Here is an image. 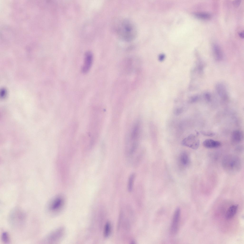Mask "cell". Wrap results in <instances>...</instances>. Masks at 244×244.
<instances>
[{
	"label": "cell",
	"mask_w": 244,
	"mask_h": 244,
	"mask_svg": "<svg viewBox=\"0 0 244 244\" xmlns=\"http://www.w3.org/2000/svg\"><path fill=\"white\" fill-rule=\"evenodd\" d=\"M117 32L122 40L129 42L133 40L137 34V30L134 24L129 20L121 21L118 25Z\"/></svg>",
	"instance_id": "cell-1"
},
{
	"label": "cell",
	"mask_w": 244,
	"mask_h": 244,
	"mask_svg": "<svg viewBox=\"0 0 244 244\" xmlns=\"http://www.w3.org/2000/svg\"><path fill=\"white\" fill-rule=\"evenodd\" d=\"M222 163L224 170L230 174H234L239 172L242 167V162L240 158L233 154H228L225 156Z\"/></svg>",
	"instance_id": "cell-2"
},
{
	"label": "cell",
	"mask_w": 244,
	"mask_h": 244,
	"mask_svg": "<svg viewBox=\"0 0 244 244\" xmlns=\"http://www.w3.org/2000/svg\"><path fill=\"white\" fill-rule=\"evenodd\" d=\"M200 144L199 139L193 134H191L182 141V145L187 146L193 149H197Z\"/></svg>",
	"instance_id": "cell-3"
},
{
	"label": "cell",
	"mask_w": 244,
	"mask_h": 244,
	"mask_svg": "<svg viewBox=\"0 0 244 244\" xmlns=\"http://www.w3.org/2000/svg\"><path fill=\"white\" fill-rule=\"evenodd\" d=\"M180 213V209L179 208H177L174 212L170 228L171 232L173 234H176L178 231Z\"/></svg>",
	"instance_id": "cell-4"
},
{
	"label": "cell",
	"mask_w": 244,
	"mask_h": 244,
	"mask_svg": "<svg viewBox=\"0 0 244 244\" xmlns=\"http://www.w3.org/2000/svg\"><path fill=\"white\" fill-rule=\"evenodd\" d=\"M93 60L92 53L90 51L86 52L85 55L84 63L82 67V71L84 73H87L92 66Z\"/></svg>",
	"instance_id": "cell-5"
},
{
	"label": "cell",
	"mask_w": 244,
	"mask_h": 244,
	"mask_svg": "<svg viewBox=\"0 0 244 244\" xmlns=\"http://www.w3.org/2000/svg\"><path fill=\"white\" fill-rule=\"evenodd\" d=\"M63 199L61 197H58L54 199L51 203L50 209L52 211H55L59 210L63 205Z\"/></svg>",
	"instance_id": "cell-6"
},
{
	"label": "cell",
	"mask_w": 244,
	"mask_h": 244,
	"mask_svg": "<svg viewBox=\"0 0 244 244\" xmlns=\"http://www.w3.org/2000/svg\"><path fill=\"white\" fill-rule=\"evenodd\" d=\"M203 144L204 147L208 148H218L221 145V143L220 142L210 139L205 140L203 142Z\"/></svg>",
	"instance_id": "cell-7"
},
{
	"label": "cell",
	"mask_w": 244,
	"mask_h": 244,
	"mask_svg": "<svg viewBox=\"0 0 244 244\" xmlns=\"http://www.w3.org/2000/svg\"><path fill=\"white\" fill-rule=\"evenodd\" d=\"M231 137L233 142L238 143L242 141L243 138V135L240 131L236 130L233 132Z\"/></svg>",
	"instance_id": "cell-8"
},
{
	"label": "cell",
	"mask_w": 244,
	"mask_h": 244,
	"mask_svg": "<svg viewBox=\"0 0 244 244\" xmlns=\"http://www.w3.org/2000/svg\"><path fill=\"white\" fill-rule=\"evenodd\" d=\"M217 92L218 95L224 99H226L228 97L226 90L224 86L221 83L218 84L216 86Z\"/></svg>",
	"instance_id": "cell-9"
},
{
	"label": "cell",
	"mask_w": 244,
	"mask_h": 244,
	"mask_svg": "<svg viewBox=\"0 0 244 244\" xmlns=\"http://www.w3.org/2000/svg\"><path fill=\"white\" fill-rule=\"evenodd\" d=\"M59 230L55 231L49 234L46 238L45 240L48 242H53L56 240L61 236L62 232Z\"/></svg>",
	"instance_id": "cell-10"
},
{
	"label": "cell",
	"mask_w": 244,
	"mask_h": 244,
	"mask_svg": "<svg viewBox=\"0 0 244 244\" xmlns=\"http://www.w3.org/2000/svg\"><path fill=\"white\" fill-rule=\"evenodd\" d=\"M238 207V205H233L231 206L226 213V218L228 219H229L233 218L237 212Z\"/></svg>",
	"instance_id": "cell-11"
},
{
	"label": "cell",
	"mask_w": 244,
	"mask_h": 244,
	"mask_svg": "<svg viewBox=\"0 0 244 244\" xmlns=\"http://www.w3.org/2000/svg\"><path fill=\"white\" fill-rule=\"evenodd\" d=\"M213 50L216 60L218 61L221 60L223 57L222 52L218 46L214 45L213 46Z\"/></svg>",
	"instance_id": "cell-12"
},
{
	"label": "cell",
	"mask_w": 244,
	"mask_h": 244,
	"mask_svg": "<svg viewBox=\"0 0 244 244\" xmlns=\"http://www.w3.org/2000/svg\"><path fill=\"white\" fill-rule=\"evenodd\" d=\"M180 161L181 164L184 166H186L189 162V158L187 153L186 152H182L180 156Z\"/></svg>",
	"instance_id": "cell-13"
},
{
	"label": "cell",
	"mask_w": 244,
	"mask_h": 244,
	"mask_svg": "<svg viewBox=\"0 0 244 244\" xmlns=\"http://www.w3.org/2000/svg\"><path fill=\"white\" fill-rule=\"evenodd\" d=\"M135 174L132 173L129 177L128 180L127 188L128 191L130 192L132 189L133 182L135 177Z\"/></svg>",
	"instance_id": "cell-14"
},
{
	"label": "cell",
	"mask_w": 244,
	"mask_h": 244,
	"mask_svg": "<svg viewBox=\"0 0 244 244\" xmlns=\"http://www.w3.org/2000/svg\"><path fill=\"white\" fill-rule=\"evenodd\" d=\"M195 16L198 18L203 19H209L211 17V15L206 13H198L195 14Z\"/></svg>",
	"instance_id": "cell-15"
},
{
	"label": "cell",
	"mask_w": 244,
	"mask_h": 244,
	"mask_svg": "<svg viewBox=\"0 0 244 244\" xmlns=\"http://www.w3.org/2000/svg\"><path fill=\"white\" fill-rule=\"evenodd\" d=\"M111 229V226L110 223L109 222H107L105 225L104 231V235L105 237H107L110 235Z\"/></svg>",
	"instance_id": "cell-16"
},
{
	"label": "cell",
	"mask_w": 244,
	"mask_h": 244,
	"mask_svg": "<svg viewBox=\"0 0 244 244\" xmlns=\"http://www.w3.org/2000/svg\"><path fill=\"white\" fill-rule=\"evenodd\" d=\"M1 239L2 241L5 244L10 242V239L9 235L6 232H3L1 235Z\"/></svg>",
	"instance_id": "cell-17"
},
{
	"label": "cell",
	"mask_w": 244,
	"mask_h": 244,
	"mask_svg": "<svg viewBox=\"0 0 244 244\" xmlns=\"http://www.w3.org/2000/svg\"><path fill=\"white\" fill-rule=\"evenodd\" d=\"M201 133L203 135L207 136H213L215 135L214 132H211L202 131L201 132Z\"/></svg>",
	"instance_id": "cell-18"
},
{
	"label": "cell",
	"mask_w": 244,
	"mask_h": 244,
	"mask_svg": "<svg viewBox=\"0 0 244 244\" xmlns=\"http://www.w3.org/2000/svg\"><path fill=\"white\" fill-rule=\"evenodd\" d=\"M183 111V109L182 107L176 108L174 111V113L175 115H178L181 114Z\"/></svg>",
	"instance_id": "cell-19"
},
{
	"label": "cell",
	"mask_w": 244,
	"mask_h": 244,
	"mask_svg": "<svg viewBox=\"0 0 244 244\" xmlns=\"http://www.w3.org/2000/svg\"><path fill=\"white\" fill-rule=\"evenodd\" d=\"M199 98L198 96H195L191 97L190 99L189 102L191 103H193L197 102Z\"/></svg>",
	"instance_id": "cell-20"
},
{
	"label": "cell",
	"mask_w": 244,
	"mask_h": 244,
	"mask_svg": "<svg viewBox=\"0 0 244 244\" xmlns=\"http://www.w3.org/2000/svg\"><path fill=\"white\" fill-rule=\"evenodd\" d=\"M204 96L205 99L207 101L209 102L211 100V96L209 93H205L204 94Z\"/></svg>",
	"instance_id": "cell-21"
},
{
	"label": "cell",
	"mask_w": 244,
	"mask_h": 244,
	"mask_svg": "<svg viewBox=\"0 0 244 244\" xmlns=\"http://www.w3.org/2000/svg\"><path fill=\"white\" fill-rule=\"evenodd\" d=\"M241 2L240 0H236L233 2L234 5L235 7H238L240 5Z\"/></svg>",
	"instance_id": "cell-22"
},
{
	"label": "cell",
	"mask_w": 244,
	"mask_h": 244,
	"mask_svg": "<svg viewBox=\"0 0 244 244\" xmlns=\"http://www.w3.org/2000/svg\"><path fill=\"white\" fill-rule=\"evenodd\" d=\"M239 37L242 38H244V32H240L239 33Z\"/></svg>",
	"instance_id": "cell-23"
}]
</instances>
